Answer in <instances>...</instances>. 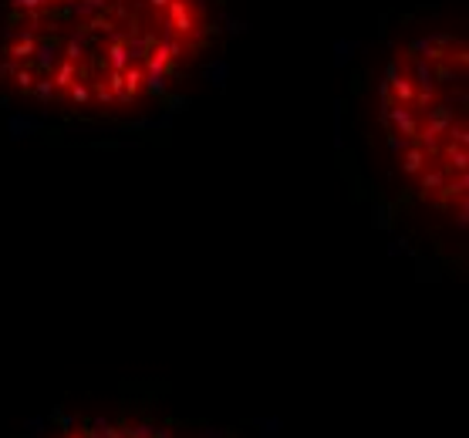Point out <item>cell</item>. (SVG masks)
<instances>
[{
    "instance_id": "1",
    "label": "cell",
    "mask_w": 469,
    "mask_h": 438,
    "mask_svg": "<svg viewBox=\"0 0 469 438\" xmlns=\"http://www.w3.org/2000/svg\"><path fill=\"white\" fill-rule=\"evenodd\" d=\"M210 0H4L0 88L121 118L162 102L216 44Z\"/></svg>"
},
{
    "instance_id": "2",
    "label": "cell",
    "mask_w": 469,
    "mask_h": 438,
    "mask_svg": "<svg viewBox=\"0 0 469 438\" xmlns=\"http://www.w3.org/2000/svg\"><path fill=\"white\" fill-rule=\"evenodd\" d=\"M469 44L456 30H425L392 47L379 75V125L415 199L466 223Z\"/></svg>"
},
{
    "instance_id": "3",
    "label": "cell",
    "mask_w": 469,
    "mask_h": 438,
    "mask_svg": "<svg viewBox=\"0 0 469 438\" xmlns=\"http://www.w3.org/2000/svg\"><path fill=\"white\" fill-rule=\"evenodd\" d=\"M68 438H85V435H68Z\"/></svg>"
}]
</instances>
